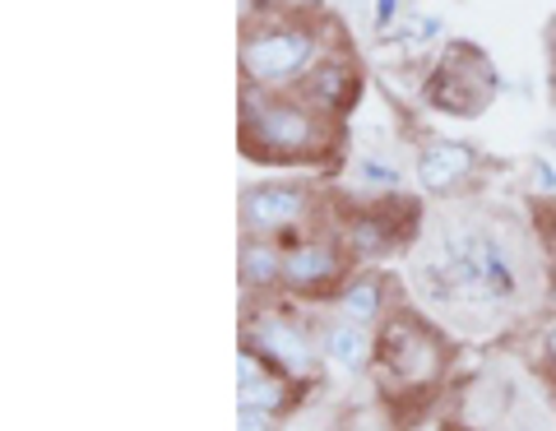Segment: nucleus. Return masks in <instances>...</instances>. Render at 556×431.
<instances>
[{
    "label": "nucleus",
    "instance_id": "nucleus-7",
    "mask_svg": "<svg viewBox=\"0 0 556 431\" xmlns=\"http://www.w3.org/2000/svg\"><path fill=\"white\" fill-rule=\"evenodd\" d=\"M311 218V191L292 181H260L241 191V228L247 237H288Z\"/></svg>",
    "mask_w": 556,
    "mask_h": 431
},
{
    "label": "nucleus",
    "instance_id": "nucleus-9",
    "mask_svg": "<svg viewBox=\"0 0 556 431\" xmlns=\"http://www.w3.org/2000/svg\"><path fill=\"white\" fill-rule=\"evenodd\" d=\"M339 269H343V255L329 241H298V246L283 251V283L298 292H316L325 283H334Z\"/></svg>",
    "mask_w": 556,
    "mask_h": 431
},
{
    "label": "nucleus",
    "instance_id": "nucleus-5",
    "mask_svg": "<svg viewBox=\"0 0 556 431\" xmlns=\"http://www.w3.org/2000/svg\"><path fill=\"white\" fill-rule=\"evenodd\" d=\"M247 343L255 353H265L278 371L292 376V381H311V376H316V362L325 357L320 339L311 334L298 316L278 312V306H255L247 316Z\"/></svg>",
    "mask_w": 556,
    "mask_h": 431
},
{
    "label": "nucleus",
    "instance_id": "nucleus-1",
    "mask_svg": "<svg viewBox=\"0 0 556 431\" xmlns=\"http://www.w3.org/2000/svg\"><path fill=\"white\" fill-rule=\"evenodd\" d=\"M417 279H422L431 302L468 320L510 306L519 288H525L519 255L506 241V232L482 228L473 218L445 223L437 232V246H431V261L417 265Z\"/></svg>",
    "mask_w": 556,
    "mask_h": 431
},
{
    "label": "nucleus",
    "instance_id": "nucleus-8",
    "mask_svg": "<svg viewBox=\"0 0 556 431\" xmlns=\"http://www.w3.org/2000/svg\"><path fill=\"white\" fill-rule=\"evenodd\" d=\"M478 167V149L464 140H431L417 153V186L427 195H450L455 186H464Z\"/></svg>",
    "mask_w": 556,
    "mask_h": 431
},
{
    "label": "nucleus",
    "instance_id": "nucleus-21",
    "mask_svg": "<svg viewBox=\"0 0 556 431\" xmlns=\"http://www.w3.org/2000/svg\"><path fill=\"white\" fill-rule=\"evenodd\" d=\"M547 149H552V163H556V130H547Z\"/></svg>",
    "mask_w": 556,
    "mask_h": 431
},
{
    "label": "nucleus",
    "instance_id": "nucleus-17",
    "mask_svg": "<svg viewBox=\"0 0 556 431\" xmlns=\"http://www.w3.org/2000/svg\"><path fill=\"white\" fill-rule=\"evenodd\" d=\"M533 191H543V195H552V191H556V163L533 159Z\"/></svg>",
    "mask_w": 556,
    "mask_h": 431
},
{
    "label": "nucleus",
    "instance_id": "nucleus-16",
    "mask_svg": "<svg viewBox=\"0 0 556 431\" xmlns=\"http://www.w3.org/2000/svg\"><path fill=\"white\" fill-rule=\"evenodd\" d=\"M237 431H274V413H260V408H237Z\"/></svg>",
    "mask_w": 556,
    "mask_h": 431
},
{
    "label": "nucleus",
    "instance_id": "nucleus-2",
    "mask_svg": "<svg viewBox=\"0 0 556 431\" xmlns=\"http://www.w3.org/2000/svg\"><path fill=\"white\" fill-rule=\"evenodd\" d=\"M241 144H247L251 159L306 163L320 159L325 149H334V126L311 102L274 98L269 89L251 84L241 93Z\"/></svg>",
    "mask_w": 556,
    "mask_h": 431
},
{
    "label": "nucleus",
    "instance_id": "nucleus-15",
    "mask_svg": "<svg viewBox=\"0 0 556 431\" xmlns=\"http://www.w3.org/2000/svg\"><path fill=\"white\" fill-rule=\"evenodd\" d=\"M353 177L362 181V186H376V191H399V167H390V163H371V159H357L353 163Z\"/></svg>",
    "mask_w": 556,
    "mask_h": 431
},
{
    "label": "nucleus",
    "instance_id": "nucleus-12",
    "mask_svg": "<svg viewBox=\"0 0 556 431\" xmlns=\"http://www.w3.org/2000/svg\"><path fill=\"white\" fill-rule=\"evenodd\" d=\"M283 251L274 237H247L241 241V283L265 292L274 283H283Z\"/></svg>",
    "mask_w": 556,
    "mask_h": 431
},
{
    "label": "nucleus",
    "instance_id": "nucleus-20",
    "mask_svg": "<svg viewBox=\"0 0 556 431\" xmlns=\"http://www.w3.org/2000/svg\"><path fill=\"white\" fill-rule=\"evenodd\" d=\"M547 357L556 362V325H552V334H547Z\"/></svg>",
    "mask_w": 556,
    "mask_h": 431
},
{
    "label": "nucleus",
    "instance_id": "nucleus-3",
    "mask_svg": "<svg viewBox=\"0 0 556 431\" xmlns=\"http://www.w3.org/2000/svg\"><path fill=\"white\" fill-rule=\"evenodd\" d=\"M376 367L399 390H422L431 381H441L445 343L437 339V330L427 320H417L413 312H399L376 334Z\"/></svg>",
    "mask_w": 556,
    "mask_h": 431
},
{
    "label": "nucleus",
    "instance_id": "nucleus-6",
    "mask_svg": "<svg viewBox=\"0 0 556 431\" xmlns=\"http://www.w3.org/2000/svg\"><path fill=\"white\" fill-rule=\"evenodd\" d=\"M431 84H459V89H464V93L427 89V98L437 102L441 112H450V116H478L486 102H492V93H496L492 61H486L478 47H450L445 61L437 65V79H431Z\"/></svg>",
    "mask_w": 556,
    "mask_h": 431
},
{
    "label": "nucleus",
    "instance_id": "nucleus-19",
    "mask_svg": "<svg viewBox=\"0 0 556 431\" xmlns=\"http://www.w3.org/2000/svg\"><path fill=\"white\" fill-rule=\"evenodd\" d=\"M278 431H329L320 418H292L288 427H278Z\"/></svg>",
    "mask_w": 556,
    "mask_h": 431
},
{
    "label": "nucleus",
    "instance_id": "nucleus-11",
    "mask_svg": "<svg viewBox=\"0 0 556 431\" xmlns=\"http://www.w3.org/2000/svg\"><path fill=\"white\" fill-rule=\"evenodd\" d=\"M320 353L329 367H339V371H362L367 362L376 357V339L367 334V325H357V320H334V325H325L320 330Z\"/></svg>",
    "mask_w": 556,
    "mask_h": 431
},
{
    "label": "nucleus",
    "instance_id": "nucleus-18",
    "mask_svg": "<svg viewBox=\"0 0 556 431\" xmlns=\"http://www.w3.org/2000/svg\"><path fill=\"white\" fill-rule=\"evenodd\" d=\"M394 14H399V0H380V5H376V28L386 33L394 24Z\"/></svg>",
    "mask_w": 556,
    "mask_h": 431
},
{
    "label": "nucleus",
    "instance_id": "nucleus-10",
    "mask_svg": "<svg viewBox=\"0 0 556 431\" xmlns=\"http://www.w3.org/2000/svg\"><path fill=\"white\" fill-rule=\"evenodd\" d=\"M302 93L316 112L325 116H339L348 102L357 98V71L343 61H325V65H311V75L302 79Z\"/></svg>",
    "mask_w": 556,
    "mask_h": 431
},
{
    "label": "nucleus",
    "instance_id": "nucleus-4",
    "mask_svg": "<svg viewBox=\"0 0 556 431\" xmlns=\"http://www.w3.org/2000/svg\"><path fill=\"white\" fill-rule=\"evenodd\" d=\"M316 56H320V42L302 24H274L241 42V71L260 89H283V84L306 79Z\"/></svg>",
    "mask_w": 556,
    "mask_h": 431
},
{
    "label": "nucleus",
    "instance_id": "nucleus-13",
    "mask_svg": "<svg viewBox=\"0 0 556 431\" xmlns=\"http://www.w3.org/2000/svg\"><path fill=\"white\" fill-rule=\"evenodd\" d=\"M334 312L343 320H357V325H371L386 312V279L380 274H357L353 283H343V292L334 297Z\"/></svg>",
    "mask_w": 556,
    "mask_h": 431
},
{
    "label": "nucleus",
    "instance_id": "nucleus-14",
    "mask_svg": "<svg viewBox=\"0 0 556 431\" xmlns=\"http://www.w3.org/2000/svg\"><path fill=\"white\" fill-rule=\"evenodd\" d=\"M292 400H298V390H292V376L283 371H265V376H255V381L247 385H237V408H260V413H288Z\"/></svg>",
    "mask_w": 556,
    "mask_h": 431
},
{
    "label": "nucleus",
    "instance_id": "nucleus-22",
    "mask_svg": "<svg viewBox=\"0 0 556 431\" xmlns=\"http://www.w3.org/2000/svg\"><path fill=\"white\" fill-rule=\"evenodd\" d=\"M552 306H556V288H552Z\"/></svg>",
    "mask_w": 556,
    "mask_h": 431
}]
</instances>
